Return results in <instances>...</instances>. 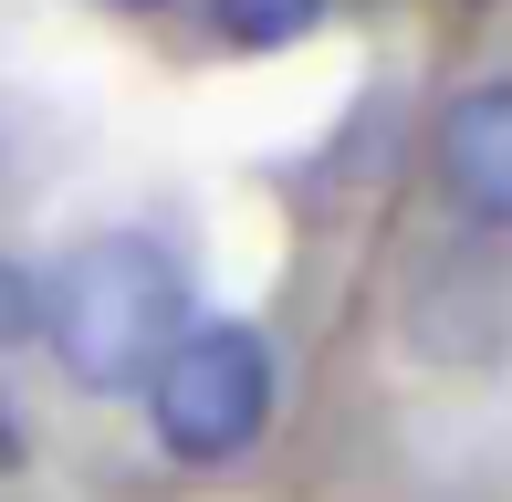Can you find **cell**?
Instances as JSON below:
<instances>
[{"label": "cell", "mask_w": 512, "mask_h": 502, "mask_svg": "<svg viewBox=\"0 0 512 502\" xmlns=\"http://www.w3.org/2000/svg\"><path fill=\"white\" fill-rule=\"evenodd\" d=\"M42 335H53L63 377L95 387V398L147 387L157 356L189 335V283H178V262L157 241L105 231V241H84L74 262L42 283Z\"/></svg>", "instance_id": "cell-1"}, {"label": "cell", "mask_w": 512, "mask_h": 502, "mask_svg": "<svg viewBox=\"0 0 512 502\" xmlns=\"http://www.w3.org/2000/svg\"><path fill=\"white\" fill-rule=\"evenodd\" d=\"M147 419L168 461H241L272 429V346L251 325H189L147 377Z\"/></svg>", "instance_id": "cell-2"}, {"label": "cell", "mask_w": 512, "mask_h": 502, "mask_svg": "<svg viewBox=\"0 0 512 502\" xmlns=\"http://www.w3.org/2000/svg\"><path fill=\"white\" fill-rule=\"evenodd\" d=\"M408 325H418V346H429V356H502V346H512V262H502L492 241L450 251V262L418 283Z\"/></svg>", "instance_id": "cell-3"}, {"label": "cell", "mask_w": 512, "mask_h": 502, "mask_svg": "<svg viewBox=\"0 0 512 502\" xmlns=\"http://www.w3.org/2000/svg\"><path fill=\"white\" fill-rule=\"evenodd\" d=\"M439 189L471 231H512V84H471L439 116Z\"/></svg>", "instance_id": "cell-4"}, {"label": "cell", "mask_w": 512, "mask_h": 502, "mask_svg": "<svg viewBox=\"0 0 512 502\" xmlns=\"http://www.w3.org/2000/svg\"><path fill=\"white\" fill-rule=\"evenodd\" d=\"M314 21H324V0H220V32L251 42V53H272V42L314 32Z\"/></svg>", "instance_id": "cell-5"}, {"label": "cell", "mask_w": 512, "mask_h": 502, "mask_svg": "<svg viewBox=\"0 0 512 502\" xmlns=\"http://www.w3.org/2000/svg\"><path fill=\"white\" fill-rule=\"evenodd\" d=\"M32 335H42V283H32L21 262H0V356L32 346Z\"/></svg>", "instance_id": "cell-6"}, {"label": "cell", "mask_w": 512, "mask_h": 502, "mask_svg": "<svg viewBox=\"0 0 512 502\" xmlns=\"http://www.w3.org/2000/svg\"><path fill=\"white\" fill-rule=\"evenodd\" d=\"M21 461V429H11V408H0V471H11Z\"/></svg>", "instance_id": "cell-7"}, {"label": "cell", "mask_w": 512, "mask_h": 502, "mask_svg": "<svg viewBox=\"0 0 512 502\" xmlns=\"http://www.w3.org/2000/svg\"><path fill=\"white\" fill-rule=\"evenodd\" d=\"M105 11H157V0H105Z\"/></svg>", "instance_id": "cell-8"}]
</instances>
